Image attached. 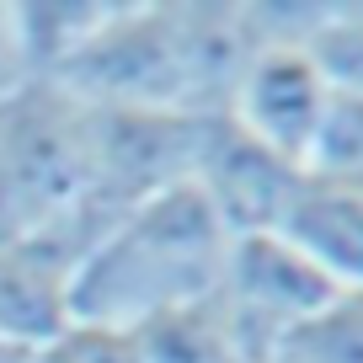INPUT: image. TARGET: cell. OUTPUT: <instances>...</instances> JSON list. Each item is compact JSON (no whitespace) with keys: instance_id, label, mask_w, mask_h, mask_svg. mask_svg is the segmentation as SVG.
Listing matches in <instances>:
<instances>
[{"instance_id":"cell-1","label":"cell","mask_w":363,"mask_h":363,"mask_svg":"<svg viewBox=\"0 0 363 363\" xmlns=\"http://www.w3.org/2000/svg\"><path fill=\"white\" fill-rule=\"evenodd\" d=\"M230 240L235 235L219 225L203 193L182 182L123 214L80 257L69 278V320L145 331L177 315L219 289Z\"/></svg>"},{"instance_id":"cell-2","label":"cell","mask_w":363,"mask_h":363,"mask_svg":"<svg viewBox=\"0 0 363 363\" xmlns=\"http://www.w3.org/2000/svg\"><path fill=\"white\" fill-rule=\"evenodd\" d=\"M91 193V107L59 80L0 96V240H54L69 262V225Z\"/></svg>"},{"instance_id":"cell-3","label":"cell","mask_w":363,"mask_h":363,"mask_svg":"<svg viewBox=\"0 0 363 363\" xmlns=\"http://www.w3.org/2000/svg\"><path fill=\"white\" fill-rule=\"evenodd\" d=\"M54 80L86 107L193 113L182 38H177V6H107L102 27L86 38V48Z\"/></svg>"},{"instance_id":"cell-4","label":"cell","mask_w":363,"mask_h":363,"mask_svg":"<svg viewBox=\"0 0 363 363\" xmlns=\"http://www.w3.org/2000/svg\"><path fill=\"white\" fill-rule=\"evenodd\" d=\"M337 294L342 289L331 284L310 257H299L284 235L262 230V235H235L230 240L219 299L230 305L235 326L267 352V363H272V347H278L289 331L315 320Z\"/></svg>"},{"instance_id":"cell-5","label":"cell","mask_w":363,"mask_h":363,"mask_svg":"<svg viewBox=\"0 0 363 363\" xmlns=\"http://www.w3.org/2000/svg\"><path fill=\"white\" fill-rule=\"evenodd\" d=\"M326 107H331V86L315 69L310 48L305 43H272L240 69L235 91L225 102V118L240 134H251L262 150H272L289 166L310 171Z\"/></svg>"},{"instance_id":"cell-6","label":"cell","mask_w":363,"mask_h":363,"mask_svg":"<svg viewBox=\"0 0 363 363\" xmlns=\"http://www.w3.org/2000/svg\"><path fill=\"white\" fill-rule=\"evenodd\" d=\"M299 177H305V166H289L284 155L262 150L225 113L203 118L193 177L187 182L203 193V203L219 214V225L230 235H262V230H272L278 214H284V203L294 198Z\"/></svg>"},{"instance_id":"cell-7","label":"cell","mask_w":363,"mask_h":363,"mask_svg":"<svg viewBox=\"0 0 363 363\" xmlns=\"http://www.w3.org/2000/svg\"><path fill=\"white\" fill-rule=\"evenodd\" d=\"M272 235L310 257L342 294H363V182L305 171Z\"/></svg>"},{"instance_id":"cell-8","label":"cell","mask_w":363,"mask_h":363,"mask_svg":"<svg viewBox=\"0 0 363 363\" xmlns=\"http://www.w3.org/2000/svg\"><path fill=\"white\" fill-rule=\"evenodd\" d=\"M69 278L75 262L54 240H0V342L43 347L69 326Z\"/></svg>"},{"instance_id":"cell-9","label":"cell","mask_w":363,"mask_h":363,"mask_svg":"<svg viewBox=\"0 0 363 363\" xmlns=\"http://www.w3.org/2000/svg\"><path fill=\"white\" fill-rule=\"evenodd\" d=\"M107 6L113 0H16L11 16H16V38H22V54L33 80H54L69 59L86 48V38L102 27Z\"/></svg>"},{"instance_id":"cell-10","label":"cell","mask_w":363,"mask_h":363,"mask_svg":"<svg viewBox=\"0 0 363 363\" xmlns=\"http://www.w3.org/2000/svg\"><path fill=\"white\" fill-rule=\"evenodd\" d=\"M272 363H363V294H337L315 320L294 326Z\"/></svg>"},{"instance_id":"cell-11","label":"cell","mask_w":363,"mask_h":363,"mask_svg":"<svg viewBox=\"0 0 363 363\" xmlns=\"http://www.w3.org/2000/svg\"><path fill=\"white\" fill-rule=\"evenodd\" d=\"M305 48L337 96H363V6H326Z\"/></svg>"},{"instance_id":"cell-12","label":"cell","mask_w":363,"mask_h":363,"mask_svg":"<svg viewBox=\"0 0 363 363\" xmlns=\"http://www.w3.org/2000/svg\"><path fill=\"white\" fill-rule=\"evenodd\" d=\"M33 363H155L145 331L102 326V320H69L59 337L33 347Z\"/></svg>"},{"instance_id":"cell-13","label":"cell","mask_w":363,"mask_h":363,"mask_svg":"<svg viewBox=\"0 0 363 363\" xmlns=\"http://www.w3.org/2000/svg\"><path fill=\"white\" fill-rule=\"evenodd\" d=\"M310 171L363 182V96H337L331 91V107H326V123H320Z\"/></svg>"},{"instance_id":"cell-14","label":"cell","mask_w":363,"mask_h":363,"mask_svg":"<svg viewBox=\"0 0 363 363\" xmlns=\"http://www.w3.org/2000/svg\"><path fill=\"white\" fill-rule=\"evenodd\" d=\"M33 69H27L22 54V38H16V16H11V0H0V96H11L16 86H27Z\"/></svg>"},{"instance_id":"cell-15","label":"cell","mask_w":363,"mask_h":363,"mask_svg":"<svg viewBox=\"0 0 363 363\" xmlns=\"http://www.w3.org/2000/svg\"><path fill=\"white\" fill-rule=\"evenodd\" d=\"M0 363H33V347H11V342H0Z\"/></svg>"}]
</instances>
